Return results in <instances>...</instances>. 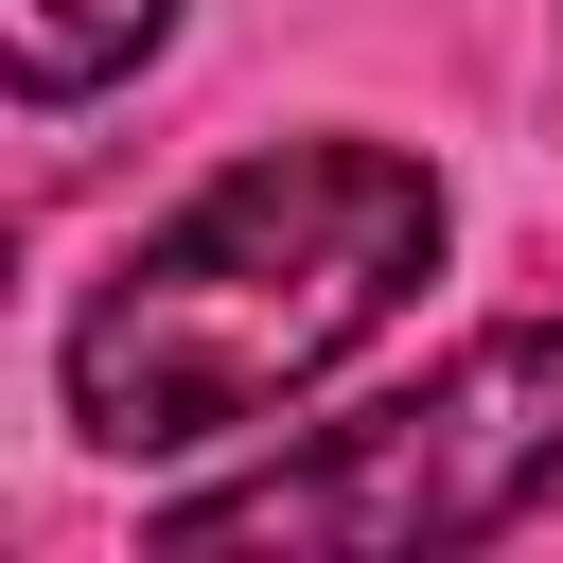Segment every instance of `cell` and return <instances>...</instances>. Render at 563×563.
Returning <instances> with one entry per match:
<instances>
[{
  "mask_svg": "<svg viewBox=\"0 0 563 563\" xmlns=\"http://www.w3.org/2000/svg\"><path fill=\"white\" fill-rule=\"evenodd\" d=\"M440 176L405 141H264L211 194H176L88 299H70V422L106 457H194L282 422L317 369H352L440 282Z\"/></svg>",
  "mask_w": 563,
  "mask_h": 563,
  "instance_id": "6da1fadb",
  "label": "cell"
},
{
  "mask_svg": "<svg viewBox=\"0 0 563 563\" xmlns=\"http://www.w3.org/2000/svg\"><path fill=\"white\" fill-rule=\"evenodd\" d=\"M545 475H563V334H545V317H493V334H457L422 387L317 422L299 457H264V475H229V493H176L158 545H352V563H440V545H493Z\"/></svg>",
  "mask_w": 563,
  "mask_h": 563,
  "instance_id": "7a4b0ae2",
  "label": "cell"
},
{
  "mask_svg": "<svg viewBox=\"0 0 563 563\" xmlns=\"http://www.w3.org/2000/svg\"><path fill=\"white\" fill-rule=\"evenodd\" d=\"M158 35H176V0H0L18 106H88V88H123Z\"/></svg>",
  "mask_w": 563,
  "mask_h": 563,
  "instance_id": "3957f363",
  "label": "cell"
}]
</instances>
